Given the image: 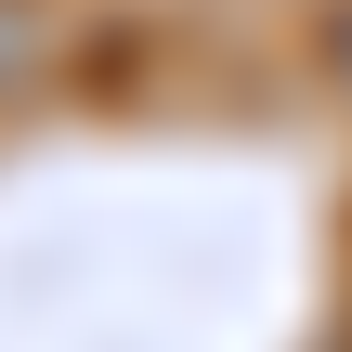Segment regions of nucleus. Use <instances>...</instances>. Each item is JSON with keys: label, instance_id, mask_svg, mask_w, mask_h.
<instances>
[{"label": "nucleus", "instance_id": "obj_1", "mask_svg": "<svg viewBox=\"0 0 352 352\" xmlns=\"http://www.w3.org/2000/svg\"><path fill=\"white\" fill-rule=\"evenodd\" d=\"M13 65H26V13L0 0V78H13Z\"/></svg>", "mask_w": 352, "mask_h": 352}, {"label": "nucleus", "instance_id": "obj_2", "mask_svg": "<svg viewBox=\"0 0 352 352\" xmlns=\"http://www.w3.org/2000/svg\"><path fill=\"white\" fill-rule=\"evenodd\" d=\"M327 65H340V91H352V13H340V52H327Z\"/></svg>", "mask_w": 352, "mask_h": 352}]
</instances>
